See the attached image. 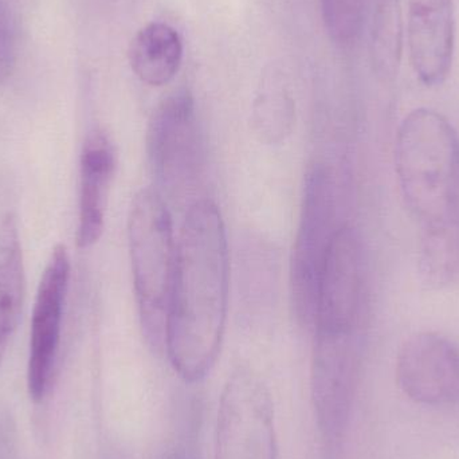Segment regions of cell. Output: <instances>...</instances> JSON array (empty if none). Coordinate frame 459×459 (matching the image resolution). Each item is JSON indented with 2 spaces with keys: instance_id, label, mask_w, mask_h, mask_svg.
<instances>
[{
  "instance_id": "cell-1",
  "label": "cell",
  "mask_w": 459,
  "mask_h": 459,
  "mask_svg": "<svg viewBox=\"0 0 459 459\" xmlns=\"http://www.w3.org/2000/svg\"><path fill=\"white\" fill-rule=\"evenodd\" d=\"M229 307L225 222L214 202L191 204L180 232L164 347L187 383L204 380L217 363Z\"/></svg>"
},
{
  "instance_id": "cell-2",
  "label": "cell",
  "mask_w": 459,
  "mask_h": 459,
  "mask_svg": "<svg viewBox=\"0 0 459 459\" xmlns=\"http://www.w3.org/2000/svg\"><path fill=\"white\" fill-rule=\"evenodd\" d=\"M399 187L420 225L459 217V140L445 116L412 110L395 143Z\"/></svg>"
},
{
  "instance_id": "cell-3",
  "label": "cell",
  "mask_w": 459,
  "mask_h": 459,
  "mask_svg": "<svg viewBox=\"0 0 459 459\" xmlns=\"http://www.w3.org/2000/svg\"><path fill=\"white\" fill-rule=\"evenodd\" d=\"M128 243L143 331L152 347L160 348L166 337L178 246L171 214L155 188H143L132 202Z\"/></svg>"
},
{
  "instance_id": "cell-4",
  "label": "cell",
  "mask_w": 459,
  "mask_h": 459,
  "mask_svg": "<svg viewBox=\"0 0 459 459\" xmlns=\"http://www.w3.org/2000/svg\"><path fill=\"white\" fill-rule=\"evenodd\" d=\"M331 172L316 164L305 178L301 215L291 255L290 286L294 313L305 326H313L318 285L329 246L336 234V202Z\"/></svg>"
},
{
  "instance_id": "cell-5",
  "label": "cell",
  "mask_w": 459,
  "mask_h": 459,
  "mask_svg": "<svg viewBox=\"0 0 459 459\" xmlns=\"http://www.w3.org/2000/svg\"><path fill=\"white\" fill-rule=\"evenodd\" d=\"M215 459H278L274 403L266 383L248 367L235 368L221 394Z\"/></svg>"
},
{
  "instance_id": "cell-6",
  "label": "cell",
  "mask_w": 459,
  "mask_h": 459,
  "mask_svg": "<svg viewBox=\"0 0 459 459\" xmlns=\"http://www.w3.org/2000/svg\"><path fill=\"white\" fill-rule=\"evenodd\" d=\"M151 169L171 196L191 193L204 167V137L195 101L187 89L167 96L153 110L147 134Z\"/></svg>"
},
{
  "instance_id": "cell-7",
  "label": "cell",
  "mask_w": 459,
  "mask_h": 459,
  "mask_svg": "<svg viewBox=\"0 0 459 459\" xmlns=\"http://www.w3.org/2000/svg\"><path fill=\"white\" fill-rule=\"evenodd\" d=\"M360 371L356 333L315 331L312 399L316 420L329 446L344 438L355 401Z\"/></svg>"
},
{
  "instance_id": "cell-8",
  "label": "cell",
  "mask_w": 459,
  "mask_h": 459,
  "mask_svg": "<svg viewBox=\"0 0 459 459\" xmlns=\"http://www.w3.org/2000/svg\"><path fill=\"white\" fill-rule=\"evenodd\" d=\"M70 274L69 251L66 246L56 245L43 270L32 307L27 388L35 403L48 395L56 371Z\"/></svg>"
},
{
  "instance_id": "cell-9",
  "label": "cell",
  "mask_w": 459,
  "mask_h": 459,
  "mask_svg": "<svg viewBox=\"0 0 459 459\" xmlns=\"http://www.w3.org/2000/svg\"><path fill=\"white\" fill-rule=\"evenodd\" d=\"M364 293V256L352 226L337 229L318 285L315 331L356 333Z\"/></svg>"
},
{
  "instance_id": "cell-10",
  "label": "cell",
  "mask_w": 459,
  "mask_h": 459,
  "mask_svg": "<svg viewBox=\"0 0 459 459\" xmlns=\"http://www.w3.org/2000/svg\"><path fill=\"white\" fill-rule=\"evenodd\" d=\"M396 382L406 398L422 406L459 403V347L433 332L407 339L396 358Z\"/></svg>"
},
{
  "instance_id": "cell-11",
  "label": "cell",
  "mask_w": 459,
  "mask_h": 459,
  "mask_svg": "<svg viewBox=\"0 0 459 459\" xmlns=\"http://www.w3.org/2000/svg\"><path fill=\"white\" fill-rule=\"evenodd\" d=\"M407 48L420 82L429 88L442 85L455 61V0H410Z\"/></svg>"
},
{
  "instance_id": "cell-12",
  "label": "cell",
  "mask_w": 459,
  "mask_h": 459,
  "mask_svg": "<svg viewBox=\"0 0 459 459\" xmlns=\"http://www.w3.org/2000/svg\"><path fill=\"white\" fill-rule=\"evenodd\" d=\"M116 172V151L102 129L89 132L81 150L77 245L89 248L105 228L108 199Z\"/></svg>"
},
{
  "instance_id": "cell-13",
  "label": "cell",
  "mask_w": 459,
  "mask_h": 459,
  "mask_svg": "<svg viewBox=\"0 0 459 459\" xmlns=\"http://www.w3.org/2000/svg\"><path fill=\"white\" fill-rule=\"evenodd\" d=\"M24 297L26 274L18 220L7 212L0 222V364L21 323Z\"/></svg>"
},
{
  "instance_id": "cell-14",
  "label": "cell",
  "mask_w": 459,
  "mask_h": 459,
  "mask_svg": "<svg viewBox=\"0 0 459 459\" xmlns=\"http://www.w3.org/2000/svg\"><path fill=\"white\" fill-rule=\"evenodd\" d=\"M128 56L132 70L142 82L150 86L167 85L182 65V38L169 24L153 22L136 32Z\"/></svg>"
},
{
  "instance_id": "cell-15",
  "label": "cell",
  "mask_w": 459,
  "mask_h": 459,
  "mask_svg": "<svg viewBox=\"0 0 459 459\" xmlns=\"http://www.w3.org/2000/svg\"><path fill=\"white\" fill-rule=\"evenodd\" d=\"M418 270L430 288H442L459 273V217L422 226Z\"/></svg>"
},
{
  "instance_id": "cell-16",
  "label": "cell",
  "mask_w": 459,
  "mask_h": 459,
  "mask_svg": "<svg viewBox=\"0 0 459 459\" xmlns=\"http://www.w3.org/2000/svg\"><path fill=\"white\" fill-rule=\"evenodd\" d=\"M296 108L285 83L275 78L262 82L253 107V126L264 144H282L293 132Z\"/></svg>"
},
{
  "instance_id": "cell-17",
  "label": "cell",
  "mask_w": 459,
  "mask_h": 459,
  "mask_svg": "<svg viewBox=\"0 0 459 459\" xmlns=\"http://www.w3.org/2000/svg\"><path fill=\"white\" fill-rule=\"evenodd\" d=\"M403 53V11L401 0H377L371 32V56L380 77L394 80Z\"/></svg>"
},
{
  "instance_id": "cell-18",
  "label": "cell",
  "mask_w": 459,
  "mask_h": 459,
  "mask_svg": "<svg viewBox=\"0 0 459 459\" xmlns=\"http://www.w3.org/2000/svg\"><path fill=\"white\" fill-rule=\"evenodd\" d=\"M368 0H321L324 23L339 45L356 42L363 31Z\"/></svg>"
},
{
  "instance_id": "cell-19",
  "label": "cell",
  "mask_w": 459,
  "mask_h": 459,
  "mask_svg": "<svg viewBox=\"0 0 459 459\" xmlns=\"http://www.w3.org/2000/svg\"><path fill=\"white\" fill-rule=\"evenodd\" d=\"M15 62V24L7 0H0V85L10 77Z\"/></svg>"
}]
</instances>
